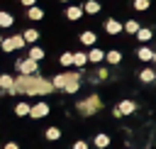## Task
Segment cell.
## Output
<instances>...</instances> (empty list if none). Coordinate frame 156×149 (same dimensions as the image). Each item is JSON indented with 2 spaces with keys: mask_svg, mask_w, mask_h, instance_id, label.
<instances>
[{
  "mask_svg": "<svg viewBox=\"0 0 156 149\" xmlns=\"http://www.w3.org/2000/svg\"><path fill=\"white\" fill-rule=\"evenodd\" d=\"M54 90V81L39 73H20L15 78V95H49Z\"/></svg>",
  "mask_w": 156,
  "mask_h": 149,
  "instance_id": "6da1fadb",
  "label": "cell"
},
{
  "mask_svg": "<svg viewBox=\"0 0 156 149\" xmlns=\"http://www.w3.org/2000/svg\"><path fill=\"white\" fill-rule=\"evenodd\" d=\"M51 81H54V88H56V90L78 93V88H80V71H63V73L54 76Z\"/></svg>",
  "mask_w": 156,
  "mask_h": 149,
  "instance_id": "7a4b0ae2",
  "label": "cell"
},
{
  "mask_svg": "<svg viewBox=\"0 0 156 149\" xmlns=\"http://www.w3.org/2000/svg\"><path fill=\"white\" fill-rule=\"evenodd\" d=\"M100 107H102V103H100V98H98V95H88L85 100H80V103L76 105V110H78L83 117H88V115H95Z\"/></svg>",
  "mask_w": 156,
  "mask_h": 149,
  "instance_id": "3957f363",
  "label": "cell"
},
{
  "mask_svg": "<svg viewBox=\"0 0 156 149\" xmlns=\"http://www.w3.org/2000/svg\"><path fill=\"white\" fill-rule=\"evenodd\" d=\"M24 44H27L24 34H12V37H5V39H2L0 49H2L5 54H12V51H17V49H24Z\"/></svg>",
  "mask_w": 156,
  "mask_h": 149,
  "instance_id": "277c9868",
  "label": "cell"
},
{
  "mask_svg": "<svg viewBox=\"0 0 156 149\" xmlns=\"http://www.w3.org/2000/svg\"><path fill=\"white\" fill-rule=\"evenodd\" d=\"M15 68H17L20 73H37V71H39V61H34L32 56L17 59V61H15Z\"/></svg>",
  "mask_w": 156,
  "mask_h": 149,
  "instance_id": "5b68a950",
  "label": "cell"
},
{
  "mask_svg": "<svg viewBox=\"0 0 156 149\" xmlns=\"http://www.w3.org/2000/svg\"><path fill=\"white\" fill-rule=\"evenodd\" d=\"M46 115H49V105H46L44 100H39L37 105H32V112H29L32 120H41V117H46Z\"/></svg>",
  "mask_w": 156,
  "mask_h": 149,
  "instance_id": "8992f818",
  "label": "cell"
},
{
  "mask_svg": "<svg viewBox=\"0 0 156 149\" xmlns=\"http://www.w3.org/2000/svg\"><path fill=\"white\" fill-rule=\"evenodd\" d=\"M15 78H17V76L2 73V90H5L7 95H15Z\"/></svg>",
  "mask_w": 156,
  "mask_h": 149,
  "instance_id": "52a82bcc",
  "label": "cell"
},
{
  "mask_svg": "<svg viewBox=\"0 0 156 149\" xmlns=\"http://www.w3.org/2000/svg\"><path fill=\"white\" fill-rule=\"evenodd\" d=\"M136 110V105L132 103V100H122L119 105H117V110H115V115H132Z\"/></svg>",
  "mask_w": 156,
  "mask_h": 149,
  "instance_id": "ba28073f",
  "label": "cell"
},
{
  "mask_svg": "<svg viewBox=\"0 0 156 149\" xmlns=\"http://www.w3.org/2000/svg\"><path fill=\"white\" fill-rule=\"evenodd\" d=\"M29 112H32V105H29V103L20 100V103L15 105V115H17V117H29Z\"/></svg>",
  "mask_w": 156,
  "mask_h": 149,
  "instance_id": "9c48e42d",
  "label": "cell"
},
{
  "mask_svg": "<svg viewBox=\"0 0 156 149\" xmlns=\"http://www.w3.org/2000/svg\"><path fill=\"white\" fill-rule=\"evenodd\" d=\"M12 24H15V17L7 10H0V29H10Z\"/></svg>",
  "mask_w": 156,
  "mask_h": 149,
  "instance_id": "30bf717a",
  "label": "cell"
},
{
  "mask_svg": "<svg viewBox=\"0 0 156 149\" xmlns=\"http://www.w3.org/2000/svg\"><path fill=\"white\" fill-rule=\"evenodd\" d=\"M122 29H124V24H119L117 20H107V22H105V32H107V34H119Z\"/></svg>",
  "mask_w": 156,
  "mask_h": 149,
  "instance_id": "8fae6325",
  "label": "cell"
},
{
  "mask_svg": "<svg viewBox=\"0 0 156 149\" xmlns=\"http://www.w3.org/2000/svg\"><path fill=\"white\" fill-rule=\"evenodd\" d=\"M27 17L34 20V22H39V20H44V10L37 7V5H32V7H27Z\"/></svg>",
  "mask_w": 156,
  "mask_h": 149,
  "instance_id": "7c38bea8",
  "label": "cell"
},
{
  "mask_svg": "<svg viewBox=\"0 0 156 149\" xmlns=\"http://www.w3.org/2000/svg\"><path fill=\"white\" fill-rule=\"evenodd\" d=\"M83 12H85L83 7H76V5H71V7L66 10V17H68L71 22H76V20H80V17H83Z\"/></svg>",
  "mask_w": 156,
  "mask_h": 149,
  "instance_id": "4fadbf2b",
  "label": "cell"
},
{
  "mask_svg": "<svg viewBox=\"0 0 156 149\" xmlns=\"http://www.w3.org/2000/svg\"><path fill=\"white\" fill-rule=\"evenodd\" d=\"M93 144H95L98 149H107V147H110V137L100 132V134H95V139H93Z\"/></svg>",
  "mask_w": 156,
  "mask_h": 149,
  "instance_id": "5bb4252c",
  "label": "cell"
},
{
  "mask_svg": "<svg viewBox=\"0 0 156 149\" xmlns=\"http://www.w3.org/2000/svg\"><path fill=\"white\" fill-rule=\"evenodd\" d=\"M83 10H85L88 15H98V12H100V2H98V0H85Z\"/></svg>",
  "mask_w": 156,
  "mask_h": 149,
  "instance_id": "9a60e30c",
  "label": "cell"
},
{
  "mask_svg": "<svg viewBox=\"0 0 156 149\" xmlns=\"http://www.w3.org/2000/svg\"><path fill=\"white\" fill-rule=\"evenodd\" d=\"M102 59H105V51H102V49H90V51H88V61L100 64Z\"/></svg>",
  "mask_w": 156,
  "mask_h": 149,
  "instance_id": "2e32d148",
  "label": "cell"
},
{
  "mask_svg": "<svg viewBox=\"0 0 156 149\" xmlns=\"http://www.w3.org/2000/svg\"><path fill=\"white\" fill-rule=\"evenodd\" d=\"M85 64H88V54H85V51H76V54H73V66L83 68Z\"/></svg>",
  "mask_w": 156,
  "mask_h": 149,
  "instance_id": "e0dca14e",
  "label": "cell"
},
{
  "mask_svg": "<svg viewBox=\"0 0 156 149\" xmlns=\"http://www.w3.org/2000/svg\"><path fill=\"white\" fill-rule=\"evenodd\" d=\"M44 137H46L49 142H58V139H61V129H58V127H46Z\"/></svg>",
  "mask_w": 156,
  "mask_h": 149,
  "instance_id": "ac0fdd59",
  "label": "cell"
},
{
  "mask_svg": "<svg viewBox=\"0 0 156 149\" xmlns=\"http://www.w3.org/2000/svg\"><path fill=\"white\" fill-rule=\"evenodd\" d=\"M22 34H24L27 44H37V42H39V32H37V29H24Z\"/></svg>",
  "mask_w": 156,
  "mask_h": 149,
  "instance_id": "d6986e66",
  "label": "cell"
},
{
  "mask_svg": "<svg viewBox=\"0 0 156 149\" xmlns=\"http://www.w3.org/2000/svg\"><path fill=\"white\" fill-rule=\"evenodd\" d=\"M95 39H98V37H95V34H93L90 29H85V32L80 34V42H83L85 46H93V44H95Z\"/></svg>",
  "mask_w": 156,
  "mask_h": 149,
  "instance_id": "ffe728a7",
  "label": "cell"
},
{
  "mask_svg": "<svg viewBox=\"0 0 156 149\" xmlns=\"http://www.w3.org/2000/svg\"><path fill=\"white\" fill-rule=\"evenodd\" d=\"M27 56H32L34 61H41V59H44V49H41V46H32Z\"/></svg>",
  "mask_w": 156,
  "mask_h": 149,
  "instance_id": "44dd1931",
  "label": "cell"
},
{
  "mask_svg": "<svg viewBox=\"0 0 156 149\" xmlns=\"http://www.w3.org/2000/svg\"><path fill=\"white\" fill-rule=\"evenodd\" d=\"M154 54H156V51H151L149 46H141V49H139V59H141V61H151Z\"/></svg>",
  "mask_w": 156,
  "mask_h": 149,
  "instance_id": "7402d4cb",
  "label": "cell"
},
{
  "mask_svg": "<svg viewBox=\"0 0 156 149\" xmlns=\"http://www.w3.org/2000/svg\"><path fill=\"white\" fill-rule=\"evenodd\" d=\"M105 59H107V64H119V61H122V54L112 49V51H107V54H105Z\"/></svg>",
  "mask_w": 156,
  "mask_h": 149,
  "instance_id": "603a6c76",
  "label": "cell"
},
{
  "mask_svg": "<svg viewBox=\"0 0 156 149\" xmlns=\"http://www.w3.org/2000/svg\"><path fill=\"white\" fill-rule=\"evenodd\" d=\"M58 64H61V66H73V54H71V51H63V54L58 56Z\"/></svg>",
  "mask_w": 156,
  "mask_h": 149,
  "instance_id": "cb8c5ba5",
  "label": "cell"
},
{
  "mask_svg": "<svg viewBox=\"0 0 156 149\" xmlns=\"http://www.w3.org/2000/svg\"><path fill=\"white\" fill-rule=\"evenodd\" d=\"M139 78H141V81H144V83H151V81H154V78H156V73H154V71H151V68H144V71H141V73H139Z\"/></svg>",
  "mask_w": 156,
  "mask_h": 149,
  "instance_id": "d4e9b609",
  "label": "cell"
},
{
  "mask_svg": "<svg viewBox=\"0 0 156 149\" xmlns=\"http://www.w3.org/2000/svg\"><path fill=\"white\" fill-rule=\"evenodd\" d=\"M139 29H141V27H139L134 20H127V24H124V32H129V34H136Z\"/></svg>",
  "mask_w": 156,
  "mask_h": 149,
  "instance_id": "484cf974",
  "label": "cell"
},
{
  "mask_svg": "<svg viewBox=\"0 0 156 149\" xmlns=\"http://www.w3.org/2000/svg\"><path fill=\"white\" fill-rule=\"evenodd\" d=\"M136 39L149 42V39H151V29H139V32H136Z\"/></svg>",
  "mask_w": 156,
  "mask_h": 149,
  "instance_id": "4316f807",
  "label": "cell"
},
{
  "mask_svg": "<svg viewBox=\"0 0 156 149\" xmlns=\"http://www.w3.org/2000/svg\"><path fill=\"white\" fill-rule=\"evenodd\" d=\"M149 5H151L149 0H134V7H136V10H146Z\"/></svg>",
  "mask_w": 156,
  "mask_h": 149,
  "instance_id": "83f0119b",
  "label": "cell"
},
{
  "mask_svg": "<svg viewBox=\"0 0 156 149\" xmlns=\"http://www.w3.org/2000/svg\"><path fill=\"white\" fill-rule=\"evenodd\" d=\"M95 78H98V81H105V78H107V71H105V68H98Z\"/></svg>",
  "mask_w": 156,
  "mask_h": 149,
  "instance_id": "f1b7e54d",
  "label": "cell"
},
{
  "mask_svg": "<svg viewBox=\"0 0 156 149\" xmlns=\"http://www.w3.org/2000/svg\"><path fill=\"white\" fill-rule=\"evenodd\" d=\"M73 149H88V142H83V139H78V142L73 144Z\"/></svg>",
  "mask_w": 156,
  "mask_h": 149,
  "instance_id": "f546056e",
  "label": "cell"
},
{
  "mask_svg": "<svg viewBox=\"0 0 156 149\" xmlns=\"http://www.w3.org/2000/svg\"><path fill=\"white\" fill-rule=\"evenodd\" d=\"M2 149H20V144H17V142H7Z\"/></svg>",
  "mask_w": 156,
  "mask_h": 149,
  "instance_id": "4dcf8cb0",
  "label": "cell"
},
{
  "mask_svg": "<svg viewBox=\"0 0 156 149\" xmlns=\"http://www.w3.org/2000/svg\"><path fill=\"white\" fill-rule=\"evenodd\" d=\"M24 7H32V5H37V0H20Z\"/></svg>",
  "mask_w": 156,
  "mask_h": 149,
  "instance_id": "1f68e13d",
  "label": "cell"
},
{
  "mask_svg": "<svg viewBox=\"0 0 156 149\" xmlns=\"http://www.w3.org/2000/svg\"><path fill=\"white\" fill-rule=\"evenodd\" d=\"M0 90H2V73H0Z\"/></svg>",
  "mask_w": 156,
  "mask_h": 149,
  "instance_id": "d6a6232c",
  "label": "cell"
},
{
  "mask_svg": "<svg viewBox=\"0 0 156 149\" xmlns=\"http://www.w3.org/2000/svg\"><path fill=\"white\" fill-rule=\"evenodd\" d=\"M2 39H5V37H2V34H0V44H2Z\"/></svg>",
  "mask_w": 156,
  "mask_h": 149,
  "instance_id": "836d02e7",
  "label": "cell"
},
{
  "mask_svg": "<svg viewBox=\"0 0 156 149\" xmlns=\"http://www.w3.org/2000/svg\"><path fill=\"white\" fill-rule=\"evenodd\" d=\"M61 2H68V0H61Z\"/></svg>",
  "mask_w": 156,
  "mask_h": 149,
  "instance_id": "e575fe53",
  "label": "cell"
},
{
  "mask_svg": "<svg viewBox=\"0 0 156 149\" xmlns=\"http://www.w3.org/2000/svg\"><path fill=\"white\" fill-rule=\"evenodd\" d=\"M154 59H156V54H154Z\"/></svg>",
  "mask_w": 156,
  "mask_h": 149,
  "instance_id": "d590c367",
  "label": "cell"
}]
</instances>
